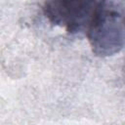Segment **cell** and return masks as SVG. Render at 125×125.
<instances>
[{
	"instance_id": "obj_1",
	"label": "cell",
	"mask_w": 125,
	"mask_h": 125,
	"mask_svg": "<svg viewBox=\"0 0 125 125\" xmlns=\"http://www.w3.org/2000/svg\"><path fill=\"white\" fill-rule=\"evenodd\" d=\"M124 3L97 1L85 31L92 52L98 57H109L124 47Z\"/></svg>"
},
{
	"instance_id": "obj_2",
	"label": "cell",
	"mask_w": 125,
	"mask_h": 125,
	"mask_svg": "<svg viewBox=\"0 0 125 125\" xmlns=\"http://www.w3.org/2000/svg\"><path fill=\"white\" fill-rule=\"evenodd\" d=\"M96 4L95 0H51L43 3L42 11L51 23L66 32L85 33Z\"/></svg>"
}]
</instances>
